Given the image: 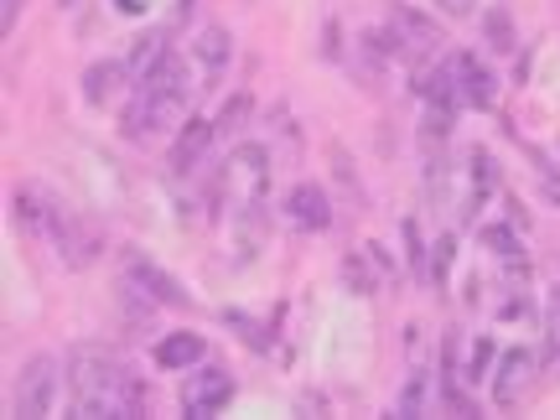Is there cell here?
<instances>
[{"instance_id": "obj_29", "label": "cell", "mask_w": 560, "mask_h": 420, "mask_svg": "<svg viewBox=\"0 0 560 420\" xmlns=\"http://www.w3.org/2000/svg\"><path fill=\"white\" fill-rule=\"evenodd\" d=\"M63 5H73V0H63Z\"/></svg>"}, {"instance_id": "obj_19", "label": "cell", "mask_w": 560, "mask_h": 420, "mask_svg": "<svg viewBox=\"0 0 560 420\" xmlns=\"http://www.w3.org/2000/svg\"><path fill=\"white\" fill-rule=\"evenodd\" d=\"M244 119H250V93H233L229 104L218 110V119H213V125H218V136H233Z\"/></svg>"}, {"instance_id": "obj_16", "label": "cell", "mask_w": 560, "mask_h": 420, "mask_svg": "<svg viewBox=\"0 0 560 420\" xmlns=\"http://www.w3.org/2000/svg\"><path fill=\"white\" fill-rule=\"evenodd\" d=\"M229 58H233L229 31H224V26H208V31L198 37V63H203L208 73H224L229 68Z\"/></svg>"}, {"instance_id": "obj_21", "label": "cell", "mask_w": 560, "mask_h": 420, "mask_svg": "<svg viewBox=\"0 0 560 420\" xmlns=\"http://www.w3.org/2000/svg\"><path fill=\"white\" fill-rule=\"evenodd\" d=\"M483 26H488V42L498 47V52H509V47H513V22H509V16H504V11H488V22H483Z\"/></svg>"}, {"instance_id": "obj_4", "label": "cell", "mask_w": 560, "mask_h": 420, "mask_svg": "<svg viewBox=\"0 0 560 420\" xmlns=\"http://www.w3.org/2000/svg\"><path fill=\"white\" fill-rule=\"evenodd\" d=\"M58 379H63V364H58L52 353H31V358L22 364V379H16V416H22V420L52 416Z\"/></svg>"}, {"instance_id": "obj_8", "label": "cell", "mask_w": 560, "mask_h": 420, "mask_svg": "<svg viewBox=\"0 0 560 420\" xmlns=\"http://www.w3.org/2000/svg\"><path fill=\"white\" fill-rule=\"evenodd\" d=\"M285 218L302 233H322L332 224V203H327V192L317 182H302L291 187V198H285Z\"/></svg>"}, {"instance_id": "obj_5", "label": "cell", "mask_w": 560, "mask_h": 420, "mask_svg": "<svg viewBox=\"0 0 560 420\" xmlns=\"http://www.w3.org/2000/svg\"><path fill=\"white\" fill-rule=\"evenodd\" d=\"M229 399H233V373L229 369H198L182 390V416L187 420H208V416H218Z\"/></svg>"}, {"instance_id": "obj_2", "label": "cell", "mask_w": 560, "mask_h": 420, "mask_svg": "<svg viewBox=\"0 0 560 420\" xmlns=\"http://www.w3.org/2000/svg\"><path fill=\"white\" fill-rule=\"evenodd\" d=\"M187 93H192V84H187V63L177 58V52H166L162 63L136 84V104H130V115H125V136L145 140V136H156V130H166V125H177Z\"/></svg>"}, {"instance_id": "obj_18", "label": "cell", "mask_w": 560, "mask_h": 420, "mask_svg": "<svg viewBox=\"0 0 560 420\" xmlns=\"http://www.w3.org/2000/svg\"><path fill=\"white\" fill-rule=\"evenodd\" d=\"M420 410H425V369H416L410 373V384H405V395H399V405H395V416H405V420H416Z\"/></svg>"}, {"instance_id": "obj_24", "label": "cell", "mask_w": 560, "mask_h": 420, "mask_svg": "<svg viewBox=\"0 0 560 420\" xmlns=\"http://www.w3.org/2000/svg\"><path fill=\"white\" fill-rule=\"evenodd\" d=\"M16 16H22V0H0V31H11Z\"/></svg>"}, {"instance_id": "obj_11", "label": "cell", "mask_w": 560, "mask_h": 420, "mask_svg": "<svg viewBox=\"0 0 560 420\" xmlns=\"http://www.w3.org/2000/svg\"><path fill=\"white\" fill-rule=\"evenodd\" d=\"M213 140H218V125H213V119H203V115H192L182 130H177V145H171V171H182V177H187L192 166L208 156Z\"/></svg>"}, {"instance_id": "obj_28", "label": "cell", "mask_w": 560, "mask_h": 420, "mask_svg": "<svg viewBox=\"0 0 560 420\" xmlns=\"http://www.w3.org/2000/svg\"><path fill=\"white\" fill-rule=\"evenodd\" d=\"M550 311H556V338H560V296H556V302H550Z\"/></svg>"}, {"instance_id": "obj_12", "label": "cell", "mask_w": 560, "mask_h": 420, "mask_svg": "<svg viewBox=\"0 0 560 420\" xmlns=\"http://www.w3.org/2000/svg\"><path fill=\"white\" fill-rule=\"evenodd\" d=\"M390 31L399 37L405 52H431V47H442V26L425 22L416 5H395V11H390Z\"/></svg>"}, {"instance_id": "obj_1", "label": "cell", "mask_w": 560, "mask_h": 420, "mask_svg": "<svg viewBox=\"0 0 560 420\" xmlns=\"http://www.w3.org/2000/svg\"><path fill=\"white\" fill-rule=\"evenodd\" d=\"M68 416L73 420H136L140 405V379L125 369V358L110 348H73L68 353Z\"/></svg>"}, {"instance_id": "obj_10", "label": "cell", "mask_w": 560, "mask_h": 420, "mask_svg": "<svg viewBox=\"0 0 560 420\" xmlns=\"http://www.w3.org/2000/svg\"><path fill=\"white\" fill-rule=\"evenodd\" d=\"M535 379V353L530 348H509L504 358H498V373H493V399L509 410L513 399L524 395V384Z\"/></svg>"}, {"instance_id": "obj_25", "label": "cell", "mask_w": 560, "mask_h": 420, "mask_svg": "<svg viewBox=\"0 0 560 420\" xmlns=\"http://www.w3.org/2000/svg\"><path fill=\"white\" fill-rule=\"evenodd\" d=\"M436 5H442V11H451V16H467L478 0H436Z\"/></svg>"}, {"instance_id": "obj_22", "label": "cell", "mask_w": 560, "mask_h": 420, "mask_svg": "<svg viewBox=\"0 0 560 420\" xmlns=\"http://www.w3.org/2000/svg\"><path fill=\"white\" fill-rule=\"evenodd\" d=\"M488 369H493V343H488V338H478L472 364H467V379H488Z\"/></svg>"}, {"instance_id": "obj_14", "label": "cell", "mask_w": 560, "mask_h": 420, "mask_svg": "<svg viewBox=\"0 0 560 420\" xmlns=\"http://www.w3.org/2000/svg\"><path fill=\"white\" fill-rule=\"evenodd\" d=\"M58 250L68 259L73 270H84L93 255H99V233H89L78 218H63V233H58Z\"/></svg>"}, {"instance_id": "obj_27", "label": "cell", "mask_w": 560, "mask_h": 420, "mask_svg": "<svg viewBox=\"0 0 560 420\" xmlns=\"http://www.w3.org/2000/svg\"><path fill=\"white\" fill-rule=\"evenodd\" d=\"M119 11H140V0H115Z\"/></svg>"}, {"instance_id": "obj_23", "label": "cell", "mask_w": 560, "mask_h": 420, "mask_svg": "<svg viewBox=\"0 0 560 420\" xmlns=\"http://www.w3.org/2000/svg\"><path fill=\"white\" fill-rule=\"evenodd\" d=\"M405 244H410V265H416V276L425 280V250H420V229H416V224H405Z\"/></svg>"}, {"instance_id": "obj_13", "label": "cell", "mask_w": 560, "mask_h": 420, "mask_svg": "<svg viewBox=\"0 0 560 420\" xmlns=\"http://www.w3.org/2000/svg\"><path fill=\"white\" fill-rule=\"evenodd\" d=\"M203 353H208V343L198 332H171L156 343V364L162 369H192V364H203Z\"/></svg>"}, {"instance_id": "obj_9", "label": "cell", "mask_w": 560, "mask_h": 420, "mask_svg": "<svg viewBox=\"0 0 560 420\" xmlns=\"http://www.w3.org/2000/svg\"><path fill=\"white\" fill-rule=\"evenodd\" d=\"M16 224H22L26 233H42V239L58 244V233H63V213H58V203L42 198L37 187H22V192H16Z\"/></svg>"}, {"instance_id": "obj_6", "label": "cell", "mask_w": 560, "mask_h": 420, "mask_svg": "<svg viewBox=\"0 0 560 420\" xmlns=\"http://www.w3.org/2000/svg\"><path fill=\"white\" fill-rule=\"evenodd\" d=\"M446 73H451V89H457V99L462 104H472V110H488L493 104V73L483 68V58H472V52H451L446 58Z\"/></svg>"}, {"instance_id": "obj_3", "label": "cell", "mask_w": 560, "mask_h": 420, "mask_svg": "<svg viewBox=\"0 0 560 420\" xmlns=\"http://www.w3.org/2000/svg\"><path fill=\"white\" fill-rule=\"evenodd\" d=\"M265 182H270V156H265L259 145H239L229 162H224V177H218L224 198H229L239 213H255L259 208Z\"/></svg>"}, {"instance_id": "obj_15", "label": "cell", "mask_w": 560, "mask_h": 420, "mask_svg": "<svg viewBox=\"0 0 560 420\" xmlns=\"http://www.w3.org/2000/svg\"><path fill=\"white\" fill-rule=\"evenodd\" d=\"M125 73H130L125 63H93V68L84 73V99H89V104H104V99L125 84Z\"/></svg>"}, {"instance_id": "obj_17", "label": "cell", "mask_w": 560, "mask_h": 420, "mask_svg": "<svg viewBox=\"0 0 560 420\" xmlns=\"http://www.w3.org/2000/svg\"><path fill=\"white\" fill-rule=\"evenodd\" d=\"M166 52H171V47H166V31H145V37L136 42V52H130V63H125V68L136 73V84H140L145 73H151L156 63H162Z\"/></svg>"}, {"instance_id": "obj_7", "label": "cell", "mask_w": 560, "mask_h": 420, "mask_svg": "<svg viewBox=\"0 0 560 420\" xmlns=\"http://www.w3.org/2000/svg\"><path fill=\"white\" fill-rule=\"evenodd\" d=\"M125 280L136 285V296H145V302H162V306H187L192 296H187L177 280L166 276V270H156L145 255H130L125 259Z\"/></svg>"}, {"instance_id": "obj_20", "label": "cell", "mask_w": 560, "mask_h": 420, "mask_svg": "<svg viewBox=\"0 0 560 420\" xmlns=\"http://www.w3.org/2000/svg\"><path fill=\"white\" fill-rule=\"evenodd\" d=\"M483 244L488 250H498V255H509V259H519V233L509 229V224H493L488 233H483Z\"/></svg>"}, {"instance_id": "obj_26", "label": "cell", "mask_w": 560, "mask_h": 420, "mask_svg": "<svg viewBox=\"0 0 560 420\" xmlns=\"http://www.w3.org/2000/svg\"><path fill=\"white\" fill-rule=\"evenodd\" d=\"M545 192H550V203H560V171H550V177H545Z\"/></svg>"}]
</instances>
